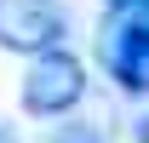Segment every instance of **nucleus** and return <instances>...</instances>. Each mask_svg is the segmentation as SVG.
<instances>
[{
    "mask_svg": "<svg viewBox=\"0 0 149 143\" xmlns=\"http://www.w3.org/2000/svg\"><path fill=\"white\" fill-rule=\"evenodd\" d=\"M86 97V63L69 52V46H52V52H35L29 69H23V86H17V103L23 115L35 120H69Z\"/></svg>",
    "mask_w": 149,
    "mask_h": 143,
    "instance_id": "f257e3e1",
    "label": "nucleus"
},
{
    "mask_svg": "<svg viewBox=\"0 0 149 143\" xmlns=\"http://www.w3.org/2000/svg\"><path fill=\"white\" fill-rule=\"evenodd\" d=\"M69 29L74 17L63 0H0V52H17V57L52 52L69 40Z\"/></svg>",
    "mask_w": 149,
    "mask_h": 143,
    "instance_id": "f03ea898",
    "label": "nucleus"
},
{
    "mask_svg": "<svg viewBox=\"0 0 149 143\" xmlns=\"http://www.w3.org/2000/svg\"><path fill=\"white\" fill-rule=\"evenodd\" d=\"M103 69L126 97L149 92V17H109L103 23Z\"/></svg>",
    "mask_w": 149,
    "mask_h": 143,
    "instance_id": "7ed1b4c3",
    "label": "nucleus"
},
{
    "mask_svg": "<svg viewBox=\"0 0 149 143\" xmlns=\"http://www.w3.org/2000/svg\"><path fill=\"white\" fill-rule=\"evenodd\" d=\"M52 143H109V132L103 126H86V120H69V126H57Z\"/></svg>",
    "mask_w": 149,
    "mask_h": 143,
    "instance_id": "20e7f679",
    "label": "nucleus"
},
{
    "mask_svg": "<svg viewBox=\"0 0 149 143\" xmlns=\"http://www.w3.org/2000/svg\"><path fill=\"white\" fill-rule=\"evenodd\" d=\"M109 17H149V0H109Z\"/></svg>",
    "mask_w": 149,
    "mask_h": 143,
    "instance_id": "39448f33",
    "label": "nucleus"
},
{
    "mask_svg": "<svg viewBox=\"0 0 149 143\" xmlns=\"http://www.w3.org/2000/svg\"><path fill=\"white\" fill-rule=\"evenodd\" d=\"M138 143H149V120H143V132H138Z\"/></svg>",
    "mask_w": 149,
    "mask_h": 143,
    "instance_id": "423d86ee",
    "label": "nucleus"
}]
</instances>
